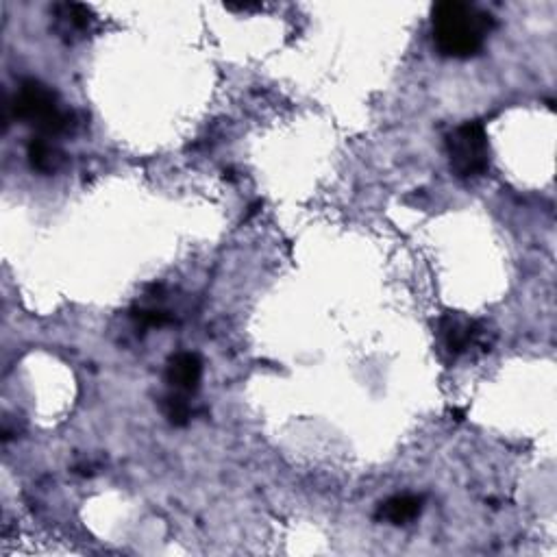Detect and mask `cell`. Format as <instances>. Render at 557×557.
Wrapping results in <instances>:
<instances>
[{
    "mask_svg": "<svg viewBox=\"0 0 557 557\" xmlns=\"http://www.w3.org/2000/svg\"><path fill=\"white\" fill-rule=\"evenodd\" d=\"M494 24L497 22L488 11L468 3H457V0L438 3L431 11L433 44L442 57L451 59L479 55Z\"/></svg>",
    "mask_w": 557,
    "mask_h": 557,
    "instance_id": "6da1fadb",
    "label": "cell"
},
{
    "mask_svg": "<svg viewBox=\"0 0 557 557\" xmlns=\"http://www.w3.org/2000/svg\"><path fill=\"white\" fill-rule=\"evenodd\" d=\"M16 120L37 129L42 138L68 133L74 127V114L61 107L57 92L37 79H27L20 83L14 101L5 103Z\"/></svg>",
    "mask_w": 557,
    "mask_h": 557,
    "instance_id": "7a4b0ae2",
    "label": "cell"
},
{
    "mask_svg": "<svg viewBox=\"0 0 557 557\" xmlns=\"http://www.w3.org/2000/svg\"><path fill=\"white\" fill-rule=\"evenodd\" d=\"M451 170L460 179L484 177L490 170V146L484 122L468 120L447 138Z\"/></svg>",
    "mask_w": 557,
    "mask_h": 557,
    "instance_id": "3957f363",
    "label": "cell"
},
{
    "mask_svg": "<svg viewBox=\"0 0 557 557\" xmlns=\"http://www.w3.org/2000/svg\"><path fill=\"white\" fill-rule=\"evenodd\" d=\"M55 33L64 37L66 42H74V37H83L90 33L94 24V11L81 3H57L53 7Z\"/></svg>",
    "mask_w": 557,
    "mask_h": 557,
    "instance_id": "277c9868",
    "label": "cell"
},
{
    "mask_svg": "<svg viewBox=\"0 0 557 557\" xmlns=\"http://www.w3.org/2000/svg\"><path fill=\"white\" fill-rule=\"evenodd\" d=\"M479 333H481L479 323L460 314L449 312L440 320V336L451 355H464L470 346L477 342Z\"/></svg>",
    "mask_w": 557,
    "mask_h": 557,
    "instance_id": "5b68a950",
    "label": "cell"
},
{
    "mask_svg": "<svg viewBox=\"0 0 557 557\" xmlns=\"http://www.w3.org/2000/svg\"><path fill=\"white\" fill-rule=\"evenodd\" d=\"M203 362L196 353L172 355L166 366V381L172 388L183 394H192L201 386Z\"/></svg>",
    "mask_w": 557,
    "mask_h": 557,
    "instance_id": "8992f818",
    "label": "cell"
},
{
    "mask_svg": "<svg viewBox=\"0 0 557 557\" xmlns=\"http://www.w3.org/2000/svg\"><path fill=\"white\" fill-rule=\"evenodd\" d=\"M420 512H423V497H416V494H396V497H390L379 505L377 518L390 525H407L416 521Z\"/></svg>",
    "mask_w": 557,
    "mask_h": 557,
    "instance_id": "52a82bcc",
    "label": "cell"
},
{
    "mask_svg": "<svg viewBox=\"0 0 557 557\" xmlns=\"http://www.w3.org/2000/svg\"><path fill=\"white\" fill-rule=\"evenodd\" d=\"M27 157L31 168L42 172V175H55V172L66 162L64 153H61L55 144L48 142V138H42V135L31 138L27 146Z\"/></svg>",
    "mask_w": 557,
    "mask_h": 557,
    "instance_id": "ba28073f",
    "label": "cell"
},
{
    "mask_svg": "<svg viewBox=\"0 0 557 557\" xmlns=\"http://www.w3.org/2000/svg\"><path fill=\"white\" fill-rule=\"evenodd\" d=\"M162 410L168 418V423L170 425H175V427H185L190 423V416H192V410H190V405L188 401L183 399L181 394H168L164 403H162Z\"/></svg>",
    "mask_w": 557,
    "mask_h": 557,
    "instance_id": "9c48e42d",
    "label": "cell"
},
{
    "mask_svg": "<svg viewBox=\"0 0 557 557\" xmlns=\"http://www.w3.org/2000/svg\"><path fill=\"white\" fill-rule=\"evenodd\" d=\"M131 318L135 323H140L144 327H164L170 323V314L164 312V309H131Z\"/></svg>",
    "mask_w": 557,
    "mask_h": 557,
    "instance_id": "30bf717a",
    "label": "cell"
},
{
    "mask_svg": "<svg viewBox=\"0 0 557 557\" xmlns=\"http://www.w3.org/2000/svg\"><path fill=\"white\" fill-rule=\"evenodd\" d=\"M227 9H231V11H259L262 9V5H227Z\"/></svg>",
    "mask_w": 557,
    "mask_h": 557,
    "instance_id": "8fae6325",
    "label": "cell"
}]
</instances>
